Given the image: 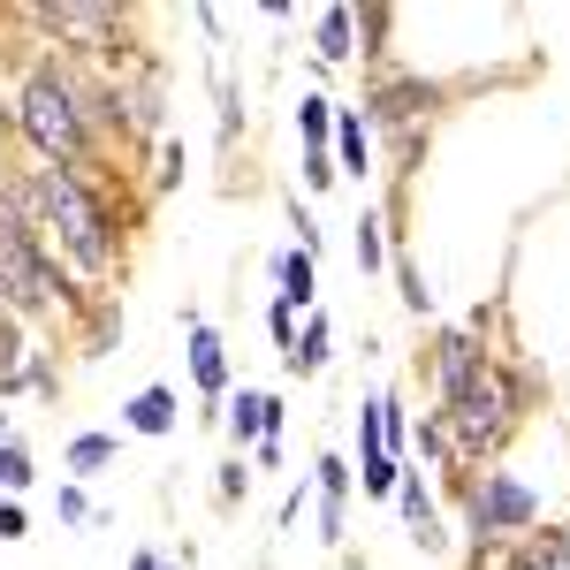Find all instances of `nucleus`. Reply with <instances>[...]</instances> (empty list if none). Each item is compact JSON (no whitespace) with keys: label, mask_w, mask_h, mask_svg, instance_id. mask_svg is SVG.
Returning <instances> with one entry per match:
<instances>
[{"label":"nucleus","mask_w":570,"mask_h":570,"mask_svg":"<svg viewBox=\"0 0 570 570\" xmlns=\"http://www.w3.org/2000/svg\"><path fill=\"white\" fill-rule=\"evenodd\" d=\"M23 198H31V228H39L46 252H53V266L99 282V297H107V282L130 266L115 198H107L85 168H53V160H31V168H23Z\"/></svg>","instance_id":"f257e3e1"},{"label":"nucleus","mask_w":570,"mask_h":570,"mask_svg":"<svg viewBox=\"0 0 570 570\" xmlns=\"http://www.w3.org/2000/svg\"><path fill=\"white\" fill-rule=\"evenodd\" d=\"M441 419H449V449H456V472H480V464H494L502 456V441L525 426L532 411V373L525 365H510L502 351H487L464 381H456V395L449 403H434Z\"/></svg>","instance_id":"f03ea898"},{"label":"nucleus","mask_w":570,"mask_h":570,"mask_svg":"<svg viewBox=\"0 0 570 570\" xmlns=\"http://www.w3.org/2000/svg\"><path fill=\"white\" fill-rule=\"evenodd\" d=\"M16 137L31 145V160H53V168H99V130H91L85 115V91H77V61H61V53H46L31 61V77L16 85Z\"/></svg>","instance_id":"7ed1b4c3"},{"label":"nucleus","mask_w":570,"mask_h":570,"mask_svg":"<svg viewBox=\"0 0 570 570\" xmlns=\"http://www.w3.org/2000/svg\"><path fill=\"white\" fill-rule=\"evenodd\" d=\"M0 305L23 327H77V312H85V289H69V274L53 266L39 228L16 220L8 206H0Z\"/></svg>","instance_id":"20e7f679"},{"label":"nucleus","mask_w":570,"mask_h":570,"mask_svg":"<svg viewBox=\"0 0 570 570\" xmlns=\"http://www.w3.org/2000/svg\"><path fill=\"white\" fill-rule=\"evenodd\" d=\"M456 502H464V532H472V556H480V563L502 556L510 540L540 532V494H532L518 472H464Z\"/></svg>","instance_id":"39448f33"},{"label":"nucleus","mask_w":570,"mask_h":570,"mask_svg":"<svg viewBox=\"0 0 570 570\" xmlns=\"http://www.w3.org/2000/svg\"><path fill=\"white\" fill-rule=\"evenodd\" d=\"M480 327H487V312H480V320H464V327H434V343L419 351V373L434 381V403H449V395H456V381H464V373L487 357V335H480Z\"/></svg>","instance_id":"423d86ee"},{"label":"nucleus","mask_w":570,"mask_h":570,"mask_svg":"<svg viewBox=\"0 0 570 570\" xmlns=\"http://www.w3.org/2000/svg\"><path fill=\"white\" fill-rule=\"evenodd\" d=\"M395 510H403V532H411L419 556H449V548H456V532L441 525L434 487H426V464H403V480H395Z\"/></svg>","instance_id":"0eeeda50"},{"label":"nucleus","mask_w":570,"mask_h":570,"mask_svg":"<svg viewBox=\"0 0 570 570\" xmlns=\"http://www.w3.org/2000/svg\"><path fill=\"white\" fill-rule=\"evenodd\" d=\"M220 426H228V449H236V456H252L266 434H282V426H289V411H282V395H266V389H228Z\"/></svg>","instance_id":"6e6552de"},{"label":"nucleus","mask_w":570,"mask_h":570,"mask_svg":"<svg viewBox=\"0 0 570 570\" xmlns=\"http://www.w3.org/2000/svg\"><path fill=\"white\" fill-rule=\"evenodd\" d=\"M351 494H357V472L343 456H312V502H320V540L327 548H351Z\"/></svg>","instance_id":"1a4fd4ad"},{"label":"nucleus","mask_w":570,"mask_h":570,"mask_svg":"<svg viewBox=\"0 0 570 570\" xmlns=\"http://www.w3.org/2000/svg\"><path fill=\"white\" fill-rule=\"evenodd\" d=\"M183 335H190V389L206 395V403H228V343L206 327V312H198V305L183 312Z\"/></svg>","instance_id":"9d476101"},{"label":"nucleus","mask_w":570,"mask_h":570,"mask_svg":"<svg viewBox=\"0 0 570 570\" xmlns=\"http://www.w3.org/2000/svg\"><path fill=\"white\" fill-rule=\"evenodd\" d=\"M327 357H335V320H327V312H305L297 343L282 351V373H289V381H320V373H327Z\"/></svg>","instance_id":"9b49d317"},{"label":"nucleus","mask_w":570,"mask_h":570,"mask_svg":"<svg viewBox=\"0 0 570 570\" xmlns=\"http://www.w3.org/2000/svg\"><path fill=\"white\" fill-rule=\"evenodd\" d=\"M122 426H130V434H145V441H168L183 426V395L160 389V381H153V389H137L130 403H122Z\"/></svg>","instance_id":"f8f14e48"},{"label":"nucleus","mask_w":570,"mask_h":570,"mask_svg":"<svg viewBox=\"0 0 570 570\" xmlns=\"http://www.w3.org/2000/svg\"><path fill=\"white\" fill-rule=\"evenodd\" d=\"M335 176H373V130H365V107H335Z\"/></svg>","instance_id":"ddd939ff"},{"label":"nucleus","mask_w":570,"mask_h":570,"mask_svg":"<svg viewBox=\"0 0 570 570\" xmlns=\"http://www.w3.org/2000/svg\"><path fill=\"white\" fill-rule=\"evenodd\" d=\"M274 282H282V289H274V305L320 312V259H312V252H297V244H289V252L274 259Z\"/></svg>","instance_id":"4468645a"},{"label":"nucleus","mask_w":570,"mask_h":570,"mask_svg":"<svg viewBox=\"0 0 570 570\" xmlns=\"http://www.w3.org/2000/svg\"><path fill=\"white\" fill-rule=\"evenodd\" d=\"M502 570H570V525H548V532H525L502 548Z\"/></svg>","instance_id":"2eb2a0df"},{"label":"nucleus","mask_w":570,"mask_h":570,"mask_svg":"<svg viewBox=\"0 0 570 570\" xmlns=\"http://www.w3.org/2000/svg\"><path fill=\"white\" fill-rule=\"evenodd\" d=\"M351 259H357L365 282H373V274H389V214H381V206H365V214L351 220Z\"/></svg>","instance_id":"dca6fc26"},{"label":"nucleus","mask_w":570,"mask_h":570,"mask_svg":"<svg viewBox=\"0 0 570 570\" xmlns=\"http://www.w3.org/2000/svg\"><path fill=\"white\" fill-rule=\"evenodd\" d=\"M312 46H320V61H351V53H357V8H351V0L320 8V23H312Z\"/></svg>","instance_id":"f3484780"},{"label":"nucleus","mask_w":570,"mask_h":570,"mask_svg":"<svg viewBox=\"0 0 570 570\" xmlns=\"http://www.w3.org/2000/svg\"><path fill=\"white\" fill-rule=\"evenodd\" d=\"M389 274H395V289H403V312H411V320H426V312H434V289H426L419 259H411V244H395V252H389Z\"/></svg>","instance_id":"a211bd4d"},{"label":"nucleus","mask_w":570,"mask_h":570,"mask_svg":"<svg viewBox=\"0 0 570 570\" xmlns=\"http://www.w3.org/2000/svg\"><path fill=\"white\" fill-rule=\"evenodd\" d=\"M115 456H122V441H115V434H77V441H69V456H61V472H69V480H91V472H107Z\"/></svg>","instance_id":"6ab92c4d"},{"label":"nucleus","mask_w":570,"mask_h":570,"mask_svg":"<svg viewBox=\"0 0 570 570\" xmlns=\"http://www.w3.org/2000/svg\"><path fill=\"white\" fill-rule=\"evenodd\" d=\"M357 487H365V502H395V480H403V464H395L389 449H357Z\"/></svg>","instance_id":"aec40b11"},{"label":"nucleus","mask_w":570,"mask_h":570,"mask_svg":"<svg viewBox=\"0 0 570 570\" xmlns=\"http://www.w3.org/2000/svg\"><path fill=\"white\" fill-rule=\"evenodd\" d=\"M297 137H305V153H327L335 145V99L327 91H305L297 99Z\"/></svg>","instance_id":"412c9836"},{"label":"nucleus","mask_w":570,"mask_h":570,"mask_svg":"<svg viewBox=\"0 0 570 570\" xmlns=\"http://www.w3.org/2000/svg\"><path fill=\"white\" fill-rule=\"evenodd\" d=\"M31 480H39V464H31V441L8 434V441H0V494H8V502H23V494H31Z\"/></svg>","instance_id":"4be33fe9"},{"label":"nucleus","mask_w":570,"mask_h":570,"mask_svg":"<svg viewBox=\"0 0 570 570\" xmlns=\"http://www.w3.org/2000/svg\"><path fill=\"white\" fill-rule=\"evenodd\" d=\"M252 480H259V472H252V456H228V464L214 472V502H220V510H236V502L252 494Z\"/></svg>","instance_id":"5701e85b"},{"label":"nucleus","mask_w":570,"mask_h":570,"mask_svg":"<svg viewBox=\"0 0 570 570\" xmlns=\"http://www.w3.org/2000/svg\"><path fill=\"white\" fill-rule=\"evenodd\" d=\"M53 518H61V525H107V518H99V510H91V494L77 480L61 487V494H53Z\"/></svg>","instance_id":"b1692460"},{"label":"nucleus","mask_w":570,"mask_h":570,"mask_svg":"<svg viewBox=\"0 0 570 570\" xmlns=\"http://www.w3.org/2000/svg\"><path fill=\"white\" fill-rule=\"evenodd\" d=\"M8 540H31V510L0 494V548H8Z\"/></svg>","instance_id":"393cba45"},{"label":"nucleus","mask_w":570,"mask_h":570,"mask_svg":"<svg viewBox=\"0 0 570 570\" xmlns=\"http://www.w3.org/2000/svg\"><path fill=\"white\" fill-rule=\"evenodd\" d=\"M289 228H297V252H312V259H320V220L305 214V198H289Z\"/></svg>","instance_id":"a878e982"},{"label":"nucleus","mask_w":570,"mask_h":570,"mask_svg":"<svg viewBox=\"0 0 570 570\" xmlns=\"http://www.w3.org/2000/svg\"><path fill=\"white\" fill-rule=\"evenodd\" d=\"M266 335H274V351H289V343H297V312H289V305H266Z\"/></svg>","instance_id":"bb28decb"},{"label":"nucleus","mask_w":570,"mask_h":570,"mask_svg":"<svg viewBox=\"0 0 570 570\" xmlns=\"http://www.w3.org/2000/svg\"><path fill=\"white\" fill-rule=\"evenodd\" d=\"M335 183V153H305V190H327Z\"/></svg>","instance_id":"cd10ccee"},{"label":"nucleus","mask_w":570,"mask_h":570,"mask_svg":"<svg viewBox=\"0 0 570 570\" xmlns=\"http://www.w3.org/2000/svg\"><path fill=\"white\" fill-rule=\"evenodd\" d=\"M176 183H183V145L168 137V145H160V190H176Z\"/></svg>","instance_id":"c85d7f7f"},{"label":"nucleus","mask_w":570,"mask_h":570,"mask_svg":"<svg viewBox=\"0 0 570 570\" xmlns=\"http://www.w3.org/2000/svg\"><path fill=\"white\" fill-rule=\"evenodd\" d=\"M252 472H282V434H266L259 449H252Z\"/></svg>","instance_id":"c756f323"},{"label":"nucleus","mask_w":570,"mask_h":570,"mask_svg":"<svg viewBox=\"0 0 570 570\" xmlns=\"http://www.w3.org/2000/svg\"><path fill=\"white\" fill-rule=\"evenodd\" d=\"M297 518H305V480H297L289 494H282V510H274V525H297Z\"/></svg>","instance_id":"7c9ffc66"},{"label":"nucleus","mask_w":570,"mask_h":570,"mask_svg":"<svg viewBox=\"0 0 570 570\" xmlns=\"http://www.w3.org/2000/svg\"><path fill=\"white\" fill-rule=\"evenodd\" d=\"M160 563H168V556H153V548H137V556H130L122 570H160Z\"/></svg>","instance_id":"2f4dec72"},{"label":"nucleus","mask_w":570,"mask_h":570,"mask_svg":"<svg viewBox=\"0 0 570 570\" xmlns=\"http://www.w3.org/2000/svg\"><path fill=\"white\" fill-rule=\"evenodd\" d=\"M8 434H16V426H8V411H0V441H8Z\"/></svg>","instance_id":"473e14b6"},{"label":"nucleus","mask_w":570,"mask_h":570,"mask_svg":"<svg viewBox=\"0 0 570 570\" xmlns=\"http://www.w3.org/2000/svg\"><path fill=\"white\" fill-rule=\"evenodd\" d=\"M160 570H190V563H160Z\"/></svg>","instance_id":"72a5a7b5"},{"label":"nucleus","mask_w":570,"mask_h":570,"mask_svg":"<svg viewBox=\"0 0 570 570\" xmlns=\"http://www.w3.org/2000/svg\"><path fill=\"white\" fill-rule=\"evenodd\" d=\"M351 570H365V563H351Z\"/></svg>","instance_id":"f704fd0d"}]
</instances>
